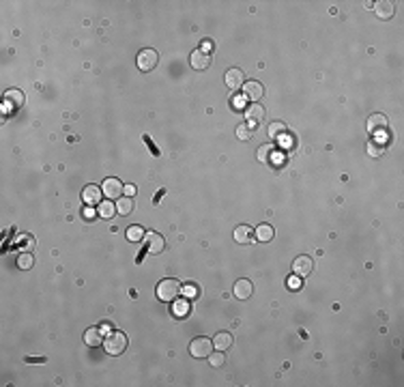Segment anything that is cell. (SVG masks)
Returning <instances> with one entry per match:
<instances>
[{
    "label": "cell",
    "instance_id": "cell-1",
    "mask_svg": "<svg viewBox=\"0 0 404 387\" xmlns=\"http://www.w3.org/2000/svg\"><path fill=\"white\" fill-rule=\"evenodd\" d=\"M178 292H181V282L174 278H166L162 280L160 284H157V297L166 304H170V301H174L178 297Z\"/></svg>",
    "mask_w": 404,
    "mask_h": 387
},
{
    "label": "cell",
    "instance_id": "cell-2",
    "mask_svg": "<svg viewBox=\"0 0 404 387\" xmlns=\"http://www.w3.org/2000/svg\"><path fill=\"white\" fill-rule=\"evenodd\" d=\"M104 348L108 350V355H120L127 348V336L114 329L104 338Z\"/></svg>",
    "mask_w": 404,
    "mask_h": 387
},
{
    "label": "cell",
    "instance_id": "cell-3",
    "mask_svg": "<svg viewBox=\"0 0 404 387\" xmlns=\"http://www.w3.org/2000/svg\"><path fill=\"white\" fill-rule=\"evenodd\" d=\"M190 353H192V357H196V360H204V357H208L213 353V340L204 338V336L194 338L190 344Z\"/></svg>",
    "mask_w": 404,
    "mask_h": 387
},
{
    "label": "cell",
    "instance_id": "cell-4",
    "mask_svg": "<svg viewBox=\"0 0 404 387\" xmlns=\"http://www.w3.org/2000/svg\"><path fill=\"white\" fill-rule=\"evenodd\" d=\"M157 62H160V56H157L155 50H142V52L138 54V69L144 71V74H148V71H153L157 67Z\"/></svg>",
    "mask_w": 404,
    "mask_h": 387
},
{
    "label": "cell",
    "instance_id": "cell-5",
    "mask_svg": "<svg viewBox=\"0 0 404 387\" xmlns=\"http://www.w3.org/2000/svg\"><path fill=\"white\" fill-rule=\"evenodd\" d=\"M101 192H104V196L108 200H118L120 194H125V185H122L118 178L110 176V178H106L104 181V185H101Z\"/></svg>",
    "mask_w": 404,
    "mask_h": 387
},
{
    "label": "cell",
    "instance_id": "cell-6",
    "mask_svg": "<svg viewBox=\"0 0 404 387\" xmlns=\"http://www.w3.org/2000/svg\"><path fill=\"white\" fill-rule=\"evenodd\" d=\"M190 64H192V69H196V71H204V69H208V64H211V54L204 52V50H194L192 56H190Z\"/></svg>",
    "mask_w": 404,
    "mask_h": 387
},
{
    "label": "cell",
    "instance_id": "cell-7",
    "mask_svg": "<svg viewBox=\"0 0 404 387\" xmlns=\"http://www.w3.org/2000/svg\"><path fill=\"white\" fill-rule=\"evenodd\" d=\"M232 292H234V297H236V299L245 301V299H250V297H252V292H254V284H252V280L241 278V280H236V282H234Z\"/></svg>",
    "mask_w": 404,
    "mask_h": 387
},
{
    "label": "cell",
    "instance_id": "cell-8",
    "mask_svg": "<svg viewBox=\"0 0 404 387\" xmlns=\"http://www.w3.org/2000/svg\"><path fill=\"white\" fill-rule=\"evenodd\" d=\"M262 95H264V88H262L260 82L252 80V82H245L243 84V97L250 99L252 104H258V99H260Z\"/></svg>",
    "mask_w": 404,
    "mask_h": 387
},
{
    "label": "cell",
    "instance_id": "cell-9",
    "mask_svg": "<svg viewBox=\"0 0 404 387\" xmlns=\"http://www.w3.org/2000/svg\"><path fill=\"white\" fill-rule=\"evenodd\" d=\"M312 269H314V262H312V258H310V256H299V258H294V262H292L294 276L308 278L310 274H312Z\"/></svg>",
    "mask_w": 404,
    "mask_h": 387
},
{
    "label": "cell",
    "instance_id": "cell-10",
    "mask_svg": "<svg viewBox=\"0 0 404 387\" xmlns=\"http://www.w3.org/2000/svg\"><path fill=\"white\" fill-rule=\"evenodd\" d=\"M243 84H245V74L241 69L232 67L226 71V86L230 90H239V88H243Z\"/></svg>",
    "mask_w": 404,
    "mask_h": 387
},
{
    "label": "cell",
    "instance_id": "cell-11",
    "mask_svg": "<svg viewBox=\"0 0 404 387\" xmlns=\"http://www.w3.org/2000/svg\"><path fill=\"white\" fill-rule=\"evenodd\" d=\"M387 125H389V120H387L385 114H380V112L372 114V116L368 118V132H370V134H383V132H387Z\"/></svg>",
    "mask_w": 404,
    "mask_h": 387
},
{
    "label": "cell",
    "instance_id": "cell-12",
    "mask_svg": "<svg viewBox=\"0 0 404 387\" xmlns=\"http://www.w3.org/2000/svg\"><path fill=\"white\" fill-rule=\"evenodd\" d=\"M146 250H148V254H153V256H157V254H162L164 252V248H166V239L160 234V232H148L146 234Z\"/></svg>",
    "mask_w": 404,
    "mask_h": 387
},
{
    "label": "cell",
    "instance_id": "cell-13",
    "mask_svg": "<svg viewBox=\"0 0 404 387\" xmlns=\"http://www.w3.org/2000/svg\"><path fill=\"white\" fill-rule=\"evenodd\" d=\"M374 13H376V18H380V20H389V18H394L396 6H394L392 0H378V2H374Z\"/></svg>",
    "mask_w": 404,
    "mask_h": 387
},
{
    "label": "cell",
    "instance_id": "cell-14",
    "mask_svg": "<svg viewBox=\"0 0 404 387\" xmlns=\"http://www.w3.org/2000/svg\"><path fill=\"white\" fill-rule=\"evenodd\" d=\"M245 116H248V123L256 129V123H260L264 118V108L260 104H250L248 110H245Z\"/></svg>",
    "mask_w": 404,
    "mask_h": 387
},
{
    "label": "cell",
    "instance_id": "cell-15",
    "mask_svg": "<svg viewBox=\"0 0 404 387\" xmlns=\"http://www.w3.org/2000/svg\"><path fill=\"white\" fill-rule=\"evenodd\" d=\"M101 196H104V192L99 190V185H86L82 190V198H84L86 204H99Z\"/></svg>",
    "mask_w": 404,
    "mask_h": 387
},
{
    "label": "cell",
    "instance_id": "cell-16",
    "mask_svg": "<svg viewBox=\"0 0 404 387\" xmlns=\"http://www.w3.org/2000/svg\"><path fill=\"white\" fill-rule=\"evenodd\" d=\"M234 241L239 243V246H250V243L254 241V230H252L250 226H245V224L236 226L234 228Z\"/></svg>",
    "mask_w": 404,
    "mask_h": 387
},
{
    "label": "cell",
    "instance_id": "cell-17",
    "mask_svg": "<svg viewBox=\"0 0 404 387\" xmlns=\"http://www.w3.org/2000/svg\"><path fill=\"white\" fill-rule=\"evenodd\" d=\"M230 346H232V334L230 332H218V336L213 338V348L228 350Z\"/></svg>",
    "mask_w": 404,
    "mask_h": 387
},
{
    "label": "cell",
    "instance_id": "cell-18",
    "mask_svg": "<svg viewBox=\"0 0 404 387\" xmlns=\"http://www.w3.org/2000/svg\"><path fill=\"white\" fill-rule=\"evenodd\" d=\"M84 342L88 344V346H99V344H104V332H101L99 327H90V329H86V334H84Z\"/></svg>",
    "mask_w": 404,
    "mask_h": 387
},
{
    "label": "cell",
    "instance_id": "cell-19",
    "mask_svg": "<svg viewBox=\"0 0 404 387\" xmlns=\"http://www.w3.org/2000/svg\"><path fill=\"white\" fill-rule=\"evenodd\" d=\"M4 102H6V106H13V108H22L24 106V92H22L20 88H11V90H6V95H4Z\"/></svg>",
    "mask_w": 404,
    "mask_h": 387
},
{
    "label": "cell",
    "instance_id": "cell-20",
    "mask_svg": "<svg viewBox=\"0 0 404 387\" xmlns=\"http://www.w3.org/2000/svg\"><path fill=\"white\" fill-rule=\"evenodd\" d=\"M273 234H276V230H273V228H271L269 224H260V226L256 228V232H254V236H256V239L260 241V243L271 241V239H273Z\"/></svg>",
    "mask_w": 404,
    "mask_h": 387
},
{
    "label": "cell",
    "instance_id": "cell-21",
    "mask_svg": "<svg viewBox=\"0 0 404 387\" xmlns=\"http://www.w3.org/2000/svg\"><path fill=\"white\" fill-rule=\"evenodd\" d=\"M366 153L370 155V157H374V160H376V157H380V155L385 153V142L370 140V142H368V144H366Z\"/></svg>",
    "mask_w": 404,
    "mask_h": 387
},
{
    "label": "cell",
    "instance_id": "cell-22",
    "mask_svg": "<svg viewBox=\"0 0 404 387\" xmlns=\"http://www.w3.org/2000/svg\"><path fill=\"white\" fill-rule=\"evenodd\" d=\"M99 218H104V220H110L114 213H116V204L112 202V200H104V202H99Z\"/></svg>",
    "mask_w": 404,
    "mask_h": 387
},
{
    "label": "cell",
    "instance_id": "cell-23",
    "mask_svg": "<svg viewBox=\"0 0 404 387\" xmlns=\"http://www.w3.org/2000/svg\"><path fill=\"white\" fill-rule=\"evenodd\" d=\"M132 211H134V198L120 196V198L116 200V213H118V215H129Z\"/></svg>",
    "mask_w": 404,
    "mask_h": 387
},
{
    "label": "cell",
    "instance_id": "cell-24",
    "mask_svg": "<svg viewBox=\"0 0 404 387\" xmlns=\"http://www.w3.org/2000/svg\"><path fill=\"white\" fill-rule=\"evenodd\" d=\"M256 129L252 127L250 123H241V125H236V138H239L241 142H248L250 138H252V134H254Z\"/></svg>",
    "mask_w": 404,
    "mask_h": 387
},
{
    "label": "cell",
    "instance_id": "cell-25",
    "mask_svg": "<svg viewBox=\"0 0 404 387\" xmlns=\"http://www.w3.org/2000/svg\"><path fill=\"white\" fill-rule=\"evenodd\" d=\"M144 239V228L142 226H129L127 228V241L132 243H138Z\"/></svg>",
    "mask_w": 404,
    "mask_h": 387
},
{
    "label": "cell",
    "instance_id": "cell-26",
    "mask_svg": "<svg viewBox=\"0 0 404 387\" xmlns=\"http://www.w3.org/2000/svg\"><path fill=\"white\" fill-rule=\"evenodd\" d=\"M273 155V146L271 144H262L258 148V162L260 164H269V157Z\"/></svg>",
    "mask_w": 404,
    "mask_h": 387
},
{
    "label": "cell",
    "instance_id": "cell-27",
    "mask_svg": "<svg viewBox=\"0 0 404 387\" xmlns=\"http://www.w3.org/2000/svg\"><path fill=\"white\" fill-rule=\"evenodd\" d=\"M32 264H34V258H32V254H20V258H18V267L20 269H32Z\"/></svg>",
    "mask_w": 404,
    "mask_h": 387
},
{
    "label": "cell",
    "instance_id": "cell-28",
    "mask_svg": "<svg viewBox=\"0 0 404 387\" xmlns=\"http://www.w3.org/2000/svg\"><path fill=\"white\" fill-rule=\"evenodd\" d=\"M284 134H286V125L284 123H280V120L271 123V127H269V136H271V138H280V136H284Z\"/></svg>",
    "mask_w": 404,
    "mask_h": 387
},
{
    "label": "cell",
    "instance_id": "cell-29",
    "mask_svg": "<svg viewBox=\"0 0 404 387\" xmlns=\"http://www.w3.org/2000/svg\"><path fill=\"white\" fill-rule=\"evenodd\" d=\"M187 314H190V304H187V301H176L174 304V316L183 318V316H187Z\"/></svg>",
    "mask_w": 404,
    "mask_h": 387
},
{
    "label": "cell",
    "instance_id": "cell-30",
    "mask_svg": "<svg viewBox=\"0 0 404 387\" xmlns=\"http://www.w3.org/2000/svg\"><path fill=\"white\" fill-rule=\"evenodd\" d=\"M224 350H218V353H211L208 355V364L213 366V368H220V366H224Z\"/></svg>",
    "mask_w": 404,
    "mask_h": 387
},
{
    "label": "cell",
    "instance_id": "cell-31",
    "mask_svg": "<svg viewBox=\"0 0 404 387\" xmlns=\"http://www.w3.org/2000/svg\"><path fill=\"white\" fill-rule=\"evenodd\" d=\"M288 284H290V288H299V286H301V282H299V276L288 278Z\"/></svg>",
    "mask_w": 404,
    "mask_h": 387
},
{
    "label": "cell",
    "instance_id": "cell-32",
    "mask_svg": "<svg viewBox=\"0 0 404 387\" xmlns=\"http://www.w3.org/2000/svg\"><path fill=\"white\" fill-rule=\"evenodd\" d=\"M196 292H198L196 286H187V288H185V295H190V299L196 297Z\"/></svg>",
    "mask_w": 404,
    "mask_h": 387
},
{
    "label": "cell",
    "instance_id": "cell-33",
    "mask_svg": "<svg viewBox=\"0 0 404 387\" xmlns=\"http://www.w3.org/2000/svg\"><path fill=\"white\" fill-rule=\"evenodd\" d=\"M84 218L86 220H92V218H95V209H92V206H86V209H84Z\"/></svg>",
    "mask_w": 404,
    "mask_h": 387
},
{
    "label": "cell",
    "instance_id": "cell-34",
    "mask_svg": "<svg viewBox=\"0 0 404 387\" xmlns=\"http://www.w3.org/2000/svg\"><path fill=\"white\" fill-rule=\"evenodd\" d=\"M125 194H136V185H125Z\"/></svg>",
    "mask_w": 404,
    "mask_h": 387
},
{
    "label": "cell",
    "instance_id": "cell-35",
    "mask_svg": "<svg viewBox=\"0 0 404 387\" xmlns=\"http://www.w3.org/2000/svg\"><path fill=\"white\" fill-rule=\"evenodd\" d=\"M232 106L236 108V110H239V108L243 106V102H241V99H236V97H234V99H232Z\"/></svg>",
    "mask_w": 404,
    "mask_h": 387
}]
</instances>
